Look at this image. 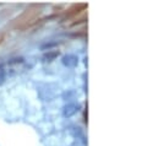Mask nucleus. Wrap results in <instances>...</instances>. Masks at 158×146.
<instances>
[{"instance_id":"nucleus-1","label":"nucleus","mask_w":158,"mask_h":146,"mask_svg":"<svg viewBox=\"0 0 158 146\" xmlns=\"http://www.w3.org/2000/svg\"><path fill=\"white\" fill-rule=\"evenodd\" d=\"M42 12V5H31L22 15H20L15 21H14V27L19 30H25L33 25L38 16Z\"/></svg>"},{"instance_id":"nucleus-2","label":"nucleus","mask_w":158,"mask_h":146,"mask_svg":"<svg viewBox=\"0 0 158 146\" xmlns=\"http://www.w3.org/2000/svg\"><path fill=\"white\" fill-rule=\"evenodd\" d=\"M86 9H87V5H85V4H79V5H75V6H73L71 9H69L68 15H69V16L77 15V14H80V12H83Z\"/></svg>"}]
</instances>
